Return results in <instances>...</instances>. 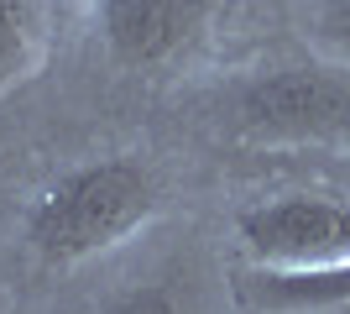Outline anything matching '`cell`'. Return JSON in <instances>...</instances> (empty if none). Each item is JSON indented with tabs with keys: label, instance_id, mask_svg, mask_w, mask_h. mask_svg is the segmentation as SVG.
Listing matches in <instances>:
<instances>
[{
	"label": "cell",
	"instance_id": "obj_1",
	"mask_svg": "<svg viewBox=\"0 0 350 314\" xmlns=\"http://www.w3.org/2000/svg\"><path fill=\"white\" fill-rule=\"evenodd\" d=\"M157 173L136 157H94L47 183L27 205V246L53 267H79L116 252L157 220Z\"/></svg>",
	"mask_w": 350,
	"mask_h": 314
},
{
	"label": "cell",
	"instance_id": "obj_2",
	"mask_svg": "<svg viewBox=\"0 0 350 314\" xmlns=\"http://www.w3.org/2000/svg\"><path fill=\"white\" fill-rule=\"evenodd\" d=\"M235 231L256 267L293 272L350 257V205L335 194H314V189L272 194L262 205L241 209Z\"/></svg>",
	"mask_w": 350,
	"mask_h": 314
},
{
	"label": "cell",
	"instance_id": "obj_3",
	"mask_svg": "<svg viewBox=\"0 0 350 314\" xmlns=\"http://www.w3.org/2000/svg\"><path fill=\"white\" fill-rule=\"evenodd\" d=\"M241 131L256 142L350 131V79L329 68H278L241 90Z\"/></svg>",
	"mask_w": 350,
	"mask_h": 314
},
{
	"label": "cell",
	"instance_id": "obj_4",
	"mask_svg": "<svg viewBox=\"0 0 350 314\" xmlns=\"http://www.w3.org/2000/svg\"><path fill=\"white\" fill-rule=\"evenodd\" d=\"M215 0H100V31L120 63H167L204 31Z\"/></svg>",
	"mask_w": 350,
	"mask_h": 314
},
{
	"label": "cell",
	"instance_id": "obj_5",
	"mask_svg": "<svg viewBox=\"0 0 350 314\" xmlns=\"http://www.w3.org/2000/svg\"><path fill=\"white\" fill-rule=\"evenodd\" d=\"M241 299L272 314H324V309L350 314V257L324 262V267H293V272L251 267L241 278Z\"/></svg>",
	"mask_w": 350,
	"mask_h": 314
},
{
	"label": "cell",
	"instance_id": "obj_6",
	"mask_svg": "<svg viewBox=\"0 0 350 314\" xmlns=\"http://www.w3.org/2000/svg\"><path fill=\"white\" fill-rule=\"evenodd\" d=\"M47 0H0V94L27 84L42 63Z\"/></svg>",
	"mask_w": 350,
	"mask_h": 314
},
{
	"label": "cell",
	"instance_id": "obj_7",
	"mask_svg": "<svg viewBox=\"0 0 350 314\" xmlns=\"http://www.w3.org/2000/svg\"><path fill=\"white\" fill-rule=\"evenodd\" d=\"M100 314H183V309H178V299L167 293V288L142 283V288H126V293H116V299H105Z\"/></svg>",
	"mask_w": 350,
	"mask_h": 314
}]
</instances>
